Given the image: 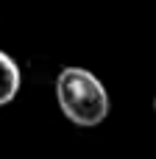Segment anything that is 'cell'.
<instances>
[{"label": "cell", "instance_id": "cell-1", "mask_svg": "<svg viewBox=\"0 0 156 159\" xmlns=\"http://www.w3.org/2000/svg\"><path fill=\"white\" fill-rule=\"evenodd\" d=\"M56 103L70 123L84 129L100 126L112 109L103 81L87 67H64L56 75Z\"/></svg>", "mask_w": 156, "mask_h": 159}, {"label": "cell", "instance_id": "cell-2", "mask_svg": "<svg viewBox=\"0 0 156 159\" xmlns=\"http://www.w3.org/2000/svg\"><path fill=\"white\" fill-rule=\"evenodd\" d=\"M20 87H22V73H20V64L8 56L6 50H0V106L11 103V101L17 98Z\"/></svg>", "mask_w": 156, "mask_h": 159}, {"label": "cell", "instance_id": "cell-3", "mask_svg": "<svg viewBox=\"0 0 156 159\" xmlns=\"http://www.w3.org/2000/svg\"><path fill=\"white\" fill-rule=\"evenodd\" d=\"M154 112H156V98H154Z\"/></svg>", "mask_w": 156, "mask_h": 159}]
</instances>
